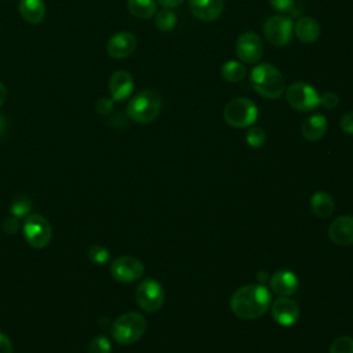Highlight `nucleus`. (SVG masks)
Masks as SVG:
<instances>
[{"instance_id":"29","label":"nucleus","mask_w":353,"mask_h":353,"mask_svg":"<svg viewBox=\"0 0 353 353\" xmlns=\"http://www.w3.org/2000/svg\"><path fill=\"white\" fill-rule=\"evenodd\" d=\"M88 258L94 263L102 265V263H106L109 261L110 254L103 245H92V247L88 248Z\"/></svg>"},{"instance_id":"13","label":"nucleus","mask_w":353,"mask_h":353,"mask_svg":"<svg viewBox=\"0 0 353 353\" xmlns=\"http://www.w3.org/2000/svg\"><path fill=\"white\" fill-rule=\"evenodd\" d=\"M270 312L274 321L283 327H291L299 319V307L296 302L290 299L288 296H280L272 305Z\"/></svg>"},{"instance_id":"30","label":"nucleus","mask_w":353,"mask_h":353,"mask_svg":"<svg viewBox=\"0 0 353 353\" xmlns=\"http://www.w3.org/2000/svg\"><path fill=\"white\" fill-rule=\"evenodd\" d=\"M338 95L332 91H325L323 95H320V105L328 110H332L338 105Z\"/></svg>"},{"instance_id":"38","label":"nucleus","mask_w":353,"mask_h":353,"mask_svg":"<svg viewBox=\"0 0 353 353\" xmlns=\"http://www.w3.org/2000/svg\"><path fill=\"white\" fill-rule=\"evenodd\" d=\"M7 127H8V124H7L6 117L3 114H0V137H3L7 132Z\"/></svg>"},{"instance_id":"35","label":"nucleus","mask_w":353,"mask_h":353,"mask_svg":"<svg viewBox=\"0 0 353 353\" xmlns=\"http://www.w3.org/2000/svg\"><path fill=\"white\" fill-rule=\"evenodd\" d=\"M0 353H12V343L3 332H0Z\"/></svg>"},{"instance_id":"36","label":"nucleus","mask_w":353,"mask_h":353,"mask_svg":"<svg viewBox=\"0 0 353 353\" xmlns=\"http://www.w3.org/2000/svg\"><path fill=\"white\" fill-rule=\"evenodd\" d=\"M183 0H157V3H160L163 7H167V8H174V7H178L179 4H182Z\"/></svg>"},{"instance_id":"17","label":"nucleus","mask_w":353,"mask_h":353,"mask_svg":"<svg viewBox=\"0 0 353 353\" xmlns=\"http://www.w3.org/2000/svg\"><path fill=\"white\" fill-rule=\"evenodd\" d=\"M298 287V279L295 273L288 269L277 270L270 277V288L279 296H290Z\"/></svg>"},{"instance_id":"22","label":"nucleus","mask_w":353,"mask_h":353,"mask_svg":"<svg viewBox=\"0 0 353 353\" xmlns=\"http://www.w3.org/2000/svg\"><path fill=\"white\" fill-rule=\"evenodd\" d=\"M127 7L128 11L139 19H148L157 11L156 0H127Z\"/></svg>"},{"instance_id":"16","label":"nucleus","mask_w":353,"mask_h":353,"mask_svg":"<svg viewBox=\"0 0 353 353\" xmlns=\"http://www.w3.org/2000/svg\"><path fill=\"white\" fill-rule=\"evenodd\" d=\"M134 91V79L127 70H117L110 76L109 92L113 101H124Z\"/></svg>"},{"instance_id":"6","label":"nucleus","mask_w":353,"mask_h":353,"mask_svg":"<svg viewBox=\"0 0 353 353\" xmlns=\"http://www.w3.org/2000/svg\"><path fill=\"white\" fill-rule=\"evenodd\" d=\"M22 230L29 245L37 250L47 247L52 237V228L50 222L40 214H29L25 216Z\"/></svg>"},{"instance_id":"24","label":"nucleus","mask_w":353,"mask_h":353,"mask_svg":"<svg viewBox=\"0 0 353 353\" xmlns=\"http://www.w3.org/2000/svg\"><path fill=\"white\" fill-rule=\"evenodd\" d=\"M154 23H156V26H157L159 30H161V32H170V30H172V29L175 28L176 15H175V12L172 11V8L164 7L163 10H160V11L156 12Z\"/></svg>"},{"instance_id":"2","label":"nucleus","mask_w":353,"mask_h":353,"mask_svg":"<svg viewBox=\"0 0 353 353\" xmlns=\"http://www.w3.org/2000/svg\"><path fill=\"white\" fill-rule=\"evenodd\" d=\"M250 83L255 92L268 99H277L284 91V77L272 63H259L250 73Z\"/></svg>"},{"instance_id":"1","label":"nucleus","mask_w":353,"mask_h":353,"mask_svg":"<svg viewBox=\"0 0 353 353\" xmlns=\"http://www.w3.org/2000/svg\"><path fill=\"white\" fill-rule=\"evenodd\" d=\"M272 296L262 284H247L236 290L230 298L232 312L245 320L258 319L270 307Z\"/></svg>"},{"instance_id":"31","label":"nucleus","mask_w":353,"mask_h":353,"mask_svg":"<svg viewBox=\"0 0 353 353\" xmlns=\"http://www.w3.org/2000/svg\"><path fill=\"white\" fill-rule=\"evenodd\" d=\"M114 101L112 98H101L97 101L95 103V110L99 113V114H103V116H108L112 113L113 110V103Z\"/></svg>"},{"instance_id":"14","label":"nucleus","mask_w":353,"mask_h":353,"mask_svg":"<svg viewBox=\"0 0 353 353\" xmlns=\"http://www.w3.org/2000/svg\"><path fill=\"white\" fill-rule=\"evenodd\" d=\"M223 0H189V10L201 22H211L222 15Z\"/></svg>"},{"instance_id":"21","label":"nucleus","mask_w":353,"mask_h":353,"mask_svg":"<svg viewBox=\"0 0 353 353\" xmlns=\"http://www.w3.org/2000/svg\"><path fill=\"white\" fill-rule=\"evenodd\" d=\"M310 207L319 218H328L334 212V200L325 192H316L310 197Z\"/></svg>"},{"instance_id":"26","label":"nucleus","mask_w":353,"mask_h":353,"mask_svg":"<svg viewBox=\"0 0 353 353\" xmlns=\"http://www.w3.org/2000/svg\"><path fill=\"white\" fill-rule=\"evenodd\" d=\"M330 353H353V338L346 335L338 336L331 343Z\"/></svg>"},{"instance_id":"25","label":"nucleus","mask_w":353,"mask_h":353,"mask_svg":"<svg viewBox=\"0 0 353 353\" xmlns=\"http://www.w3.org/2000/svg\"><path fill=\"white\" fill-rule=\"evenodd\" d=\"M110 352H112V345L105 335L95 336L87 347V353H110Z\"/></svg>"},{"instance_id":"7","label":"nucleus","mask_w":353,"mask_h":353,"mask_svg":"<svg viewBox=\"0 0 353 353\" xmlns=\"http://www.w3.org/2000/svg\"><path fill=\"white\" fill-rule=\"evenodd\" d=\"M287 102L298 112H310L320 105L319 92L307 83L295 81L287 87Z\"/></svg>"},{"instance_id":"28","label":"nucleus","mask_w":353,"mask_h":353,"mask_svg":"<svg viewBox=\"0 0 353 353\" xmlns=\"http://www.w3.org/2000/svg\"><path fill=\"white\" fill-rule=\"evenodd\" d=\"M245 141L251 148H261L266 141V134L261 127H251L245 134Z\"/></svg>"},{"instance_id":"19","label":"nucleus","mask_w":353,"mask_h":353,"mask_svg":"<svg viewBox=\"0 0 353 353\" xmlns=\"http://www.w3.org/2000/svg\"><path fill=\"white\" fill-rule=\"evenodd\" d=\"M294 33L296 37L306 44L314 43L320 36V25L310 17L299 18L294 25Z\"/></svg>"},{"instance_id":"23","label":"nucleus","mask_w":353,"mask_h":353,"mask_svg":"<svg viewBox=\"0 0 353 353\" xmlns=\"http://www.w3.org/2000/svg\"><path fill=\"white\" fill-rule=\"evenodd\" d=\"M221 72H222V77L225 80H228L230 83H237V81H240L245 77L247 69L241 62L230 59V61L223 63Z\"/></svg>"},{"instance_id":"5","label":"nucleus","mask_w":353,"mask_h":353,"mask_svg":"<svg viewBox=\"0 0 353 353\" xmlns=\"http://www.w3.org/2000/svg\"><path fill=\"white\" fill-rule=\"evenodd\" d=\"M223 117L229 125L234 128H245L256 121L258 108L248 98H234L226 103Z\"/></svg>"},{"instance_id":"34","label":"nucleus","mask_w":353,"mask_h":353,"mask_svg":"<svg viewBox=\"0 0 353 353\" xmlns=\"http://www.w3.org/2000/svg\"><path fill=\"white\" fill-rule=\"evenodd\" d=\"M341 128L343 132L353 135V112H349L341 119Z\"/></svg>"},{"instance_id":"8","label":"nucleus","mask_w":353,"mask_h":353,"mask_svg":"<svg viewBox=\"0 0 353 353\" xmlns=\"http://www.w3.org/2000/svg\"><path fill=\"white\" fill-rule=\"evenodd\" d=\"M135 299L142 310L148 313L157 312L164 302L163 285L156 279L148 277L138 284L135 290Z\"/></svg>"},{"instance_id":"20","label":"nucleus","mask_w":353,"mask_h":353,"mask_svg":"<svg viewBox=\"0 0 353 353\" xmlns=\"http://www.w3.org/2000/svg\"><path fill=\"white\" fill-rule=\"evenodd\" d=\"M18 8L21 17L32 25L40 23L46 17V4L43 0H19Z\"/></svg>"},{"instance_id":"10","label":"nucleus","mask_w":353,"mask_h":353,"mask_svg":"<svg viewBox=\"0 0 353 353\" xmlns=\"http://www.w3.org/2000/svg\"><path fill=\"white\" fill-rule=\"evenodd\" d=\"M143 272V263L134 256H119L110 263L112 277L123 284H130L139 280Z\"/></svg>"},{"instance_id":"27","label":"nucleus","mask_w":353,"mask_h":353,"mask_svg":"<svg viewBox=\"0 0 353 353\" xmlns=\"http://www.w3.org/2000/svg\"><path fill=\"white\" fill-rule=\"evenodd\" d=\"M10 210H11V214L17 218L28 216L30 214V210H32V203L28 197H18L17 200H14Z\"/></svg>"},{"instance_id":"4","label":"nucleus","mask_w":353,"mask_h":353,"mask_svg":"<svg viewBox=\"0 0 353 353\" xmlns=\"http://www.w3.org/2000/svg\"><path fill=\"white\" fill-rule=\"evenodd\" d=\"M145 331L146 319L137 312H128L119 316L110 325V335L120 345L135 343L141 339Z\"/></svg>"},{"instance_id":"37","label":"nucleus","mask_w":353,"mask_h":353,"mask_svg":"<svg viewBox=\"0 0 353 353\" xmlns=\"http://www.w3.org/2000/svg\"><path fill=\"white\" fill-rule=\"evenodd\" d=\"M7 95H8V91H7L6 85L3 83H0V108L4 105V102L7 99Z\"/></svg>"},{"instance_id":"3","label":"nucleus","mask_w":353,"mask_h":353,"mask_svg":"<svg viewBox=\"0 0 353 353\" xmlns=\"http://www.w3.org/2000/svg\"><path fill=\"white\" fill-rule=\"evenodd\" d=\"M161 110V98L154 90L138 92L127 105V114L139 124H149L157 119Z\"/></svg>"},{"instance_id":"33","label":"nucleus","mask_w":353,"mask_h":353,"mask_svg":"<svg viewBox=\"0 0 353 353\" xmlns=\"http://www.w3.org/2000/svg\"><path fill=\"white\" fill-rule=\"evenodd\" d=\"M19 226H21V225H19V221H18V218L14 216V215L6 218L4 222H3V230H4L6 233H15V232H18Z\"/></svg>"},{"instance_id":"32","label":"nucleus","mask_w":353,"mask_h":353,"mask_svg":"<svg viewBox=\"0 0 353 353\" xmlns=\"http://www.w3.org/2000/svg\"><path fill=\"white\" fill-rule=\"evenodd\" d=\"M269 3L276 11L284 14V12H290L294 8L295 0H269Z\"/></svg>"},{"instance_id":"18","label":"nucleus","mask_w":353,"mask_h":353,"mask_svg":"<svg viewBox=\"0 0 353 353\" xmlns=\"http://www.w3.org/2000/svg\"><path fill=\"white\" fill-rule=\"evenodd\" d=\"M327 119L324 114L321 113H316L309 116L303 123H302V135L305 139L307 141H319L324 137V134L327 132Z\"/></svg>"},{"instance_id":"11","label":"nucleus","mask_w":353,"mask_h":353,"mask_svg":"<svg viewBox=\"0 0 353 353\" xmlns=\"http://www.w3.org/2000/svg\"><path fill=\"white\" fill-rule=\"evenodd\" d=\"M236 52L241 62L244 63H255L261 59L263 54V44L261 37L252 32H243L236 41Z\"/></svg>"},{"instance_id":"9","label":"nucleus","mask_w":353,"mask_h":353,"mask_svg":"<svg viewBox=\"0 0 353 353\" xmlns=\"http://www.w3.org/2000/svg\"><path fill=\"white\" fill-rule=\"evenodd\" d=\"M292 21L288 17L272 15L263 23V34L270 44L283 47L290 43L292 37Z\"/></svg>"},{"instance_id":"15","label":"nucleus","mask_w":353,"mask_h":353,"mask_svg":"<svg viewBox=\"0 0 353 353\" xmlns=\"http://www.w3.org/2000/svg\"><path fill=\"white\" fill-rule=\"evenodd\" d=\"M328 236L338 245L353 244V216L341 215L334 219L328 228Z\"/></svg>"},{"instance_id":"12","label":"nucleus","mask_w":353,"mask_h":353,"mask_svg":"<svg viewBox=\"0 0 353 353\" xmlns=\"http://www.w3.org/2000/svg\"><path fill=\"white\" fill-rule=\"evenodd\" d=\"M137 47V39L130 32H117L114 33L106 44V52L110 58L123 59L130 57Z\"/></svg>"}]
</instances>
